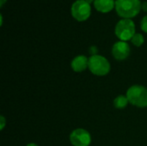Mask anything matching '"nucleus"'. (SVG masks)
<instances>
[{"instance_id": "nucleus-1", "label": "nucleus", "mask_w": 147, "mask_h": 146, "mask_svg": "<svg viewBox=\"0 0 147 146\" xmlns=\"http://www.w3.org/2000/svg\"><path fill=\"white\" fill-rule=\"evenodd\" d=\"M141 3L140 0H116L115 9L119 16L123 19H131L139 15Z\"/></svg>"}, {"instance_id": "nucleus-2", "label": "nucleus", "mask_w": 147, "mask_h": 146, "mask_svg": "<svg viewBox=\"0 0 147 146\" xmlns=\"http://www.w3.org/2000/svg\"><path fill=\"white\" fill-rule=\"evenodd\" d=\"M90 72L98 77H103L109 73L111 65L109 61L103 56L96 54L89 58V68Z\"/></svg>"}, {"instance_id": "nucleus-3", "label": "nucleus", "mask_w": 147, "mask_h": 146, "mask_svg": "<svg viewBox=\"0 0 147 146\" xmlns=\"http://www.w3.org/2000/svg\"><path fill=\"white\" fill-rule=\"evenodd\" d=\"M127 97L132 105L144 108L147 107V88L142 85H133L127 91Z\"/></svg>"}, {"instance_id": "nucleus-4", "label": "nucleus", "mask_w": 147, "mask_h": 146, "mask_svg": "<svg viewBox=\"0 0 147 146\" xmlns=\"http://www.w3.org/2000/svg\"><path fill=\"white\" fill-rule=\"evenodd\" d=\"M115 34L120 40L128 41L131 40L135 33V24L131 19L120 20L115 28Z\"/></svg>"}, {"instance_id": "nucleus-5", "label": "nucleus", "mask_w": 147, "mask_h": 146, "mask_svg": "<svg viewBox=\"0 0 147 146\" xmlns=\"http://www.w3.org/2000/svg\"><path fill=\"white\" fill-rule=\"evenodd\" d=\"M71 15L78 22L88 20L91 15V6L85 0H76L71 5Z\"/></svg>"}, {"instance_id": "nucleus-6", "label": "nucleus", "mask_w": 147, "mask_h": 146, "mask_svg": "<svg viewBox=\"0 0 147 146\" xmlns=\"http://www.w3.org/2000/svg\"><path fill=\"white\" fill-rule=\"evenodd\" d=\"M70 142L73 146H90L91 136L90 133L83 128L73 130L70 134Z\"/></svg>"}, {"instance_id": "nucleus-7", "label": "nucleus", "mask_w": 147, "mask_h": 146, "mask_svg": "<svg viewBox=\"0 0 147 146\" xmlns=\"http://www.w3.org/2000/svg\"><path fill=\"white\" fill-rule=\"evenodd\" d=\"M130 52H131V48L127 41L119 40L113 45L112 55L116 60L121 61L127 59L128 56L130 55Z\"/></svg>"}, {"instance_id": "nucleus-8", "label": "nucleus", "mask_w": 147, "mask_h": 146, "mask_svg": "<svg viewBox=\"0 0 147 146\" xmlns=\"http://www.w3.org/2000/svg\"><path fill=\"white\" fill-rule=\"evenodd\" d=\"M71 67L75 72H83L89 68V59L84 55H78L72 59Z\"/></svg>"}, {"instance_id": "nucleus-9", "label": "nucleus", "mask_w": 147, "mask_h": 146, "mask_svg": "<svg viewBox=\"0 0 147 146\" xmlns=\"http://www.w3.org/2000/svg\"><path fill=\"white\" fill-rule=\"evenodd\" d=\"M93 4L97 11L104 14L110 12L115 8V2L114 0H95Z\"/></svg>"}, {"instance_id": "nucleus-10", "label": "nucleus", "mask_w": 147, "mask_h": 146, "mask_svg": "<svg viewBox=\"0 0 147 146\" xmlns=\"http://www.w3.org/2000/svg\"><path fill=\"white\" fill-rule=\"evenodd\" d=\"M129 103V101L127 97V96L120 95L114 100V106L117 109H123L125 108Z\"/></svg>"}, {"instance_id": "nucleus-11", "label": "nucleus", "mask_w": 147, "mask_h": 146, "mask_svg": "<svg viewBox=\"0 0 147 146\" xmlns=\"http://www.w3.org/2000/svg\"><path fill=\"white\" fill-rule=\"evenodd\" d=\"M131 42L133 43V45H134L135 46H141L144 42H145V38L143 36L142 34H140V33H136L134 37L132 38L131 40Z\"/></svg>"}, {"instance_id": "nucleus-12", "label": "nucleus", "mask_w": 147, "mask_h": 146, "mask_svg": "<svg viewBox=\"0 0 147 146\" xmlns=\"http://www.w3.org/2000/svg\"><path fill=\"white\" fill-rule=\"evenodd\" d=\"M140 28L141 30L145 33H147V15H145L140 22Z\"/></svg>"}, {"instance_id": "nucleus-13", "label": "nucleus", "mask_w": 147, "mask_h": 146, "mask_svg": "<svg viewBox=\"0 0 147 146\" xmlns=\"http://www.w3.org/2000/svg\"><path fill=\"white\" fill-rule=\"evenodd\" d=\"M5 126H6V119L4 118V116L1 115L0 116V130L3 131Z\"/></svg>"}, {"instance_id": "nucleus-14", "label": "nucleus", "mask_w": 147, "mask_h": 146, "mask_svg": "<svg viewBox=\"0 0 147 146\" xmlns=\"http://www.w3.org/2000/svg\"><path fill=\"white\" fill-rule=\"evenodd\" d=\"M89 52H90L92 55H96V54H97V53H96V52H97V47L95 46H90Z\"/></svg>"}, {"instance_id": "nucleus-15", "label": "nucleus", "mask_w": 147, "mask_h": 146, "mask_svg": "<svg viewBox=\"0 0 147 146\" xmlns=\"http://www.w3.org/2000/svg\"><path fill=\"white\" fill-rule=\"evenodd\" d=\"M141 9H143L145 12H147V2H144L141 3Z\"/></svg>"}, {"instance_id": "nucleus-16", "label": "nucleus", "mask_w": 147, "mask_h": 146, "mask_svg": "<svg viewBox=\"0 0 147 146\" xmlns=\"http://www.w3.org/2000/svg\"><path fill=\"white\" fill-rule=\"evenodd\" d=\"M6 1H7V0H0V7H1V8L3 6V4L5 3Z\"/></svg>"}, {"instance_id": "nucleus-17", "label": "nucleus", "mask_w": 147, "mask_h": 146, "mask_svg": "<svg viewBox=\"0 0 147 146\" xmlns=\"http://www.w3.org/2000/svg\"><path fill=\"white\" fill-rule=\"evenodd\" d=\"M26 146H39L38 145L34 144V143H30V144H28Z\"/></svg>"}, {"instance_id": "nucleus-18", "label": "nucleus", "mask_w": 147, "mask_h": 146, "mask_svg": "<svg viewBox=\"0 0 147 146\" xmlns=\"http://www.w3.org/2000/svg\"><path fill=\"white\" fill-rule=\"evenodd\" d=\"M85 1H86V2H87L88 3H90H90H94V1H95V0H85Z\"/></svg>"}, {"instance_id": "nucleus-19", "label": "nucleus", "mask_w": 147, "mask_h": 146, "mask_svg": "<svg viewBox=\"0 0 147 146\" xmlns=\"http://www.w3.org/2000/svg\"><path fill=\"white\" fill-rule=\"evenodd\" d=\"M0 20H1V26H3V15H0Z\"/></svg>"}]
</instances>
